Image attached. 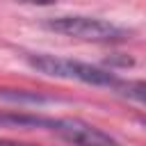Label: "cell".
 I'll return each mask as SVG.
<instances>
[{"instance_id":"4","label":"cell","mask_w":146,"mask_h":146,"mask_svg":"<svg viewBox=\"0 0 146 146\" xmlns=\"http://www.w3.org/2000/svg\"><path fill=\"white\" fill-rule=\"evenodd\" d=\"M0 125L2 128H21V130H50L52 119L32 114V112H2L0 114Z\"/></svg>"},{"instance_id":"7","label":"cell","mask_w":146,"mask_h":146,"mask_svg":"<svg viewBox=\"0 0 146 146\" xmlns=\"http://www.w3.org/2000/svg\"><path fill=\"white\" fill-rule=\"evenodd\" d=\"M18 2H27V5H55L57 0H18Z\"/></svg>"},{"instance_id":"2","label":"cell","mask_w":146,"mask_h":146,"mask_svg":"<svg viewBox=\"0 0 146 146\" xmlns=\"http://www.w3.org/2000/svg\"><path fill=\"white\" fill-rule=\"evenodd\" d=\"M43 27L71 39L80 41H96V43H110V41H123L128 32L110 21L94 18V16H55L46 18Z\"/></svg>"},{"instance_id":"5","label":"cell","mask_w":146,"mask_h":146,"mask_svg":"<svg viewBox=\"0 0 146 146\" xmlns=\"http://www.w3.org/2000/svg\"><path fill=\"white\" fill-rule=\"evenodd\" d=\"M123 98L132 100V103H139L146 107V80H128V82H121L114 87Z\"/></svg>"},{"instance_id":"6","label":"cell","mask_w":146,"mask_h":146,"mask_svg":"<svg viewBox=\"0 0 146 146\" xmlns=\"http://www.w3.org/2000/svg\"><path fill=\"white\" fill-rule=\"evenodd\" d=\"M0 98L9 100V103H30V105H41V103H48L50 98L48 96H41V94H30V91H16V89H0Z\"/></svg>"},{"instance_id":"3","label":"cell","mask_w":146,"mask_h":146,"mask_svg":"<svg viewBox=\"0 0 146 146\" xmlns=\"http://www.w3.org/2000/svg\"><path fill=\"white\" fill-rule=\"evenodd\" d=\"M50 132L64 141H71V144H91L94 146V144H114L116 141L110 132H105L82 119H71V116L68 119H52Z\"/></svg>"},{"instance_id":"1","label":"cell","mask_w":146,"mask_h":146,"mask_svg":"<svg viewBox=\"0 0 146 146\" xmlns=\"http://www.w3.org/2000/svg\"><path fill=\"white\" fill-rule=\"evenodd\" d=\"M27 64L50 78H59V80H78L84 84H94V87H116L119 78L112 71L91 66L87 62H78V59H66V57H57V55H25Z\"/></svg>"}]
</instances>
